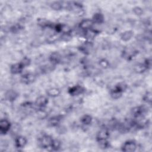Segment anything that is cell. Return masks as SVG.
I'll list each match as a JSON object with an SVG mask.
<instances>
[{
	"mask_svg": "<svg viewBox=\"0 0 152 152\" xmlns=\"http://www.w3.org/2000/svg\"><path fill=\"white\" fill-rule=\"evenodd\" d=\"M53 140L54 139L50 136L44 135L41 137L39 140V145L43 148H51Z\"/></svg>",
	"mask_w": 152,
	"mask_h": 152,
	"instance_id": "obj_1",
	"label": "cell"
},
{
	"mask_svg": "<svg viewBox=\"0 0 152 152\" xmlns=\"http://www.w3.org/2000/svg\"><path fill=\"white\" fill-rule=\"evenodd\" d=\"M137 148V144L133 140H128L125 141L121 147L122 151L125 152L135 151Z\"/></svg>",
	"mask_w": 152,
	"mask_h": 152,
	"instance_id": "obj_2",
	"label": "cell"
},
{
	"mask_svg": "<svg viewBox=\"0 0 152 152\" xmlns=\"http://www.w3.org/2000/svg\"><path fill=\"white\" fill-rule=\"evenodd\" d=\"M11 128L10 122L7 119H2L0 121V133L5 135L8 133Z\"/></svg>",
	"mask_w": 152,
	"mask_h": 152,
	"instance_id": "obj_3",
	"label": "cell"
},
{
	"mask_svg": "<svg viewBox=\"0 0 152 152\" xmlns=\"http://www.w3.org/2000/svg\"><path fill=\"white\" fill-rule=\"evenodd\" d=\"M109 131L107 128H102L96 134V140L97 141L100 142L103 141H106L109 137Z\"/></svg>",
	"mask_w": 152,
	"mask_h": 152,
	"instance_id": "obj_4",
	"label": "cell"
},
{
	"mask_svg": "<svg viewBox=\"0 0 152 152\" xmlns=\"http://www.w3.org/2000/svg\"><path fill=\"white\" fill-rule=\"evenodd\" d=\"M132 115L135 118L144 117L146 112V109L144 106H136L132 109Z\"/></svg>",
	"mask_w": 152,
	"mask_h": 152,
	"instance_id": "obj_5",
	"label": "cell"
},
{
	"mask_svg": "<svg viewBox=\"0 0 152 152\" xmlns=\"http://www.w3.org/2000/svg\"><path fill=\"white\" fill-rule=\"evenodd\" d=\"M94 22L92 19H86L83 20L79 24V27L83 30L84 32L92 29L93 26L94 25Z\"/></svg>",
	"mask_w": 152,
	"mask_h": 152,
	"instance_id": "obj_6",
	"label": "cell"
},
{
	"mask_svg": "<svg viewBox=\"0 0 152 152\" xmlns=\"http://www.w3.org/2000/svg\"><path fill=\"white\" fill-rule=\"evenodd\" d=\"M36 79V75L32 73H27L22 75L21 81L26 85L31 84L33 83Z\"/></svg>",
	"mask_w": 152,
	"mask_h": 152,
	"instance_id": "obj_7",
	"label": "cell"
},
{
	"mask_svg": "<svg viewBox=\"0 0 152 152\" xmlns=\"http://www.w3.org/2000/svg\"><path fill=\"white\" fill-rule=\"evenodd\" d=\"M48 99L45 96H40L38 97L35 101V105L39 108H45L48 103Z\"/></svg>",
	"mask_w": 152,
	"mask_h": 152,
	"instance_id": "obj_8",
	"label": "cell"
},
{
	"mask_svg": "<svg viewBox=\"0 0 152 152\" xmlns=\"http://www.w3.org/2000/svg\"><path fill=\"white\" fill-rule=\"evenodd\" d=\"M84 92H85V89L82 86H79V85L74 86L71 87L68 90L69 94L71 96H73L80 95L82 94Z\"/></svg>",
	"mask_w": 152,
	"mask_h": 152,
	"instance_id": "obj_9",
	"label": "cell"
},
{
	"mask_svg": "<svg viewBox=\"0 0 152 152\" xmlns=\"http://www.w3.org/2000/svg\"><path fill=\"white\" fill-rule=\"evenodd\" d=\"M27 139L25 137L22 136H19L16 137L14 143H15V146L16 148H22L24 147L27 144Z\"/></svg>",
	"mask_w": 152,
	"mask_h": 152,
	"instance_id": "obj_10",
	"label": "cell"
},
{
	"mask_svg": "<svg viewBox=\"0 0 152 152\" xmlns=\"http://www.w3.org/2000/svg\"><path fill=\"white\" fill-rule=\"evenodd\" d=\"M24 69V67L21 64L20 62L16 63L14 64H13L10 67V72L13 74H20L23 70Z\"/></svg>",
	"mask_w": 152,
	"mask_h": 152,
	"instance_id": "obj_11",
	"label": "cell"
},
{
	"mask_svg": "<svg viewBox=\"0 0 152 152\" xmlns=\"http://www.w3.org/2000/svg\"><path fill=\"white\" fill-rule=\"evenodd\" d=\"M123 58H125L127 60H131L134 56L136 55L137 54V52L135 51L133 49H125L123 52Z\"/></svg>",
	"mask_w": 152,
	"mask_h": 152,
	"instance_id": "obj_12",
	"label": "cell"
},
{
	"mask_svg": "<svg viewBox=\"0 0 152 152\" xmlns=\"http://www.w3.org/2000/svg\"><path fill=\"white\" fill-rule=\"evenodd\" d=\"M5 97L9 101L13 102L17 98L18 93L13 90H9L6 93Z\"/></svg>",
	"mask_w": 152,
	"mask_h": 152,
	"instance_id": "obj_13",
	"label": "cell"
},
{
	"mask_svg": "<svg viewBox=\"0 0 152 152\" xmlns=\"http://www.w3.org/2000/svg\"><path fill=\"white\" fill-rule=\"evenodd\" d=\"M62 59L61 55L57 52H53L49 57V61L53 64H57L61 62Z\"/></svg>",
	"mask_w": 152,
	"mask_h": 152,
	"instance_id": "obj_14",
	"label": "cell"
},
{
	"mask_svg": "<svg viewBox=\"0 0 152 152\" xmlns=\"http://www.w3.org/2000/svg\"><path fill=\"white\" fill-rule=\"evenodd\" d=\"M134 36V32L132 30H127L121 34V39L124 42L130 41Z\"/></svg>",
	"mask_w": 152,
	"mask_h": 152,
	"instance_id": "obj_15",
	"label": "cell"
},
{
	"mask_svg": "<svg viewBox=\"0 0 152 152\" xmlns=\"http://www.w3.org/2000/svg\"><path fill=\"white\" fill-rule=\"evenodd\" d=\"M47 93L48 95V96L51 97V98H56L57 96H58L60 93H61V90L60 89L57 88V87H52L49 89L47 92Z\"/></svg>",
	"mask_w": 152,
	"mask_h": 152,
	"instance_id": "obj_16",
	"label": "cell"
},
{
	"mask_svg": "<svg viewBox=\"0 0 152 152\" xmlns=\"http://www.w3.org/2000/svg\"><path fill=\"white\" fill-rule=\"evenodd\" d=\"M92 20H93L94 23L101 24L104 22V16L100 13H96L94 14Z\"/></svg>",
	"mask_w": 152,
	"mask_h": 152,
	"instance_id": "obj_17",
	"label": "cell"
},
{
	"mask_svg": "<svg viewBox=\"0 0 152 152\" xmlns=\"http://www.w3.org/2000/svg\"><path fill=\"white\" fill-rule=\"evenodd\" d=\"M61 121V118L60 117H53L52 118H51L48 121V124L50 127H57Z\"/></svg>",
	"mask_w": 152,
	"mask_h": 152,
	"instance_id": "obj_18",
	"label": "cell"
},
{
	"mask_svg": "<svg viewBox=\"0 0 152 152\" xmlns=\"http://www.w3.org/2000/svg\"><path fill=\"white\" fill-rule=\"evenodd\" d=\"M98 32L96 30H93L92 29L85 31V36L87 40H89V41L91 39H93V38L96 36V35L97 34Z\"/></svg>",
	"mask_w": 152,
	"mask_h": 152,
	"instance_id": "obj_19",
	"label": "cell"
},
{
	"mask_svg": "<svg viewBox=\"0 0 152 152\" xmlns=\"http://www.w3.org/2000/svg\"><path fill=\"white\" fill-rule=\"evenodd\" d=\"M36 115L38 118L42 120L47 117L48 113L43 108H39L36 111Z\"/></svg>",
	"mask_w": 152,
	"mask_h": 152,
	"instance_id": "obj_20",
	"label": "cell"
},
{
	"mask_svg": "<svg viewBox=\"0 0 152 152\" xmlns=\"http://www.w3.org/2000/svg\"><path fill=\"white\" fill-rule=\"evenodd\" d=\"M92 120H93V119H92V116H90L89 115H85L81 118L80 121L83 125H89L92 123Z\"/></svg>",
	"mask_w": 152,
	"mask_h": 152,
	"instance_id": "obj_21",
	"label": "cell"
},
{
	"mask_svg": "<svg viewBox=\"0 0 152 152\" xmlns=\"http://www.w3.org/2000/svg\"><path fill=\"white\" fill-rule=\"evenodd\" d=\"M122 94H123V93L117 90L115 88H114L113 89H112L110 91V96L113 99H118L120 98L121 97V96H122Z\"/></svg>",
	"mask_w": 152,
	"mask_h": 152,
	"instance_id": "obj_22",
	"label": "cell"
},
{
	"mask_svg": "<svg viewBox=\"0 0 152 152\" xmlns=\"http://www.w3.org/2000/svg\"><path fill=\"white\" fill-rule=\"evenodd\" d=\"M134 71L137 73H143L146 70H147V68L144 66V64H137L134 66Z\"/></svg>",
	"mask_w": 152,
	"mask_h": 152,
	"instance_id": "obj_23",
	"label": "cell"
},
{
	"mask_svg": "<svg viewBox=\"0 0 152 152\" xmlns=\"http://www.w3.org/2000/svg\"><path fill=\"white\" fill-rule=\"evenodd\" d=\"M51 7L54 10H60L64 7V4L61 2H54L51 4Z\"/></svg>",
	"mask_w": 152,
	"mask_h": 152,
	"instance_id": "obj_24",
	"label": "cell"
},
{
	"mask_svg": "<svg viewBox=\"0 0 152 152\" xmlns=\"http://www.w3.org/2000/svg\"><path fill=\"white\" fill-rule=\"evenodd\" d=\"M61 141H59L58 140H54V139L52 144V146H51L52 150H55V151L59 150L60 148H61Z\"/></svg>",
	"mask_w": 152,
	"mask_h": 152,
	"instance_id": "obj_25",
	"label": "cell"
},
{
	"mask_svg": "<svg viewBox=\"0 0 152 152\" xmlns=\"http://www.w3.org/2000/svg\"><path fill=\"white\" fill-rule=\"evenodd\" d=\"M23 29V27L19 24H16L14 26H13L11 29H10V30L12 33H17L19 32H20Z\"/></svg>",
	"mask_w": 152,
	"mask_h": 152,
	"instance_id": "obj_26",
	"label": "cell"
},
{
	"mask_svg": "<svg viewBox=\"0 0 152 152\" xmlns=\"http://www.w3.org/2000/svg\"><path fill=\"white\" fill-rule=\"evenodd\" d=\"M143 100L144 102L148 103V104H151V92H147L143 97Z\"/></svg>",
	"mask_w": 152,
	"mask_h": 152,
	"instance_id": "obj_27",
	"label": "cell"
},
{
	"mask_svg": "<svg viewBox=\"0 0 152 152\" xmlns=\"http://www.w3.org/2000/svg\"><path fill=\"white\" fill-rule=\"evenodd\" d=\"M38 24L42 27H50L51 24L49 23L48 21L45 20V19H40L38 21Z\"/></svg>",
	"mask_w": 152,
	"mask_h": 152,
	"instance_id": "obj_28",
	"label": "cell"
},
{
	"mask_svg": "<svg viewBox=\"0 0 152 152\" xmlns=\"http://www.w3.org/2000/svg\"><path fill=\"white\" fill-rule=\"evenodd\" d=\"M20 63H21V64L23 65V67L24 68V67H26L29 66V65L30 64L31 61H30V60L29 58H27V57H24V58H23L22 60L20 61Z\"/></svg>",
	"mask_w": 152,
	"mask_h": 152,
	"instance_id": "obj_29",
	"label": "cell"
},
{
	"mask_svg": "<svg viewBox=\"0 0 152 152\" xmlns=\"http://www.w3.org/2000/svg\"><path fill=\"white\" fill-rule=\"evenodd\" d=\"M99 65L103 68H107L109 66V63L106 60L102 59L100 61H99Z\"/></svg>",
	"mask_w": 152,
	"mask_h": 152,
	"instance_id": "obj_30",
	"label": "cell"
},
{
	"mask_svg": "<svg viewBox=\"0 0 152 152\" xmlns=\"http://www.w3.org/2000/svg\"><path fill=\"white\" fill-rule=\"evenodd\" d=\"M133 12L137 16H141L143 13V9L140 7H136L133 9Z\"/></svg>",
	"mask_w": 152,
	"mask_h": 152,
	"instance_id": "obj_31",
	"label": "cell"
},
{
	"mask_svg": "<svg viewBox=\"0 0 152 152\" xmlns=\"http://www.w3.org/2000/svg\"><path fill=\"white\" fill-rule=\"evenodd\" d=\"M144 65L147 68V70L150 69L151 67V58H147L145 60L144 62Z\"/></svg>",
	"mask_w": 152,
	"mask_h": 152,
	"instance_id": "obj_32",
	"label": "cell"
},
{
	"mask_svg": "<svg viewBox=\"0 0 152 152\" xmlns=\"http://www.w3.org/2000/svg\"><path fill=\"white\" fill-rule=\"evenodd\" d=\"M61 38V40L68 41L71 38V34H62Z\"/></svg>",
	"mask_w": 152,
	"mask_h": 152,
	"instance_id": "obj_33",
	"label": "cell"
}]
</instances>
